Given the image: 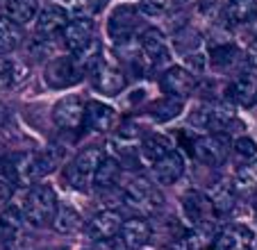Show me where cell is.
I'll list each match as a JSON object with an SVG mask.
<instances>
[{
    "label": "cell",
    "mask_w": 257,
    "mask_h": 250,
    "mask_svg": "<svg viewBox=\"0 0 257 250\" xmlns=\"http://www.w3.org/2000/svg\"><path fill=\"white\" fill-rule=\"evenodd\" d=\"M55 212H57V193L48 184H34L25 196L23 216L34 227H44L53 223Z\"/></svg>",
    "instance_id": "1"
},
{
    "label": "cell",
    "mask_w": 257,
    "mask_h": 250,
    "mask_svg": "<svg viewBox=\"0 0 257 250\" xmlns=\"http://www.w3.org/2000/svg\"><path fill=\"white\" fill-rule=\"evenodd\" d=\"M102 157H105V150H102L100 146H89V148H84L82 153L66 166V173H64L66 182L71 184L73 189H78V191H87L89 184H91L93 173H96V169H98V164L102 162Z\"/></svg>",
    "instance_id": "2"
},
{
    "label": "cell",
    "mask_w": 257,
    "mask_h": 250,
    "mask_svg": "<svg viewBox=\"0 0 257 250\" xmlns=\"http://www.w3.org/2000/svg\"><path fill=\"white\" fill-rule=\"evenodd\" d=\"M191 153L205 166H221L230 155V139L225 132H212L194 141Z\"/></svg>",
    "instance_id": "3"
},
{
    "label": "cell",
    "mask_w": 257,
    "mask_h": 250,
    "mask_svg": "<svg viewBox=\"0 0 257 250\" xmlns=\"http://www.w3.org/2000/svg\"><path fill=\"white\" fill-rule=\"evenodd\" d=\"M139 50H141V62H144L146 68H160L171 59L164 34L155 28H148L139 37Z\"/></svg>",
    "instance_id": "4"
},
{
    "label": "cell",
    "mask_w": 257,
    "mask_h": 250,
    "mask_svg": "<svg viewBox=\"0 0 257 250\" xmlns=\"http://www.w3.org/2000/svg\"><path fill=\"white\" fill-rule=\"evenodd\" d=\"M84 73L78 68L73 55H64V57H55L48 62L46 66V82H48L50 89H68L73 87L75 82H80Z\"/></svg>",
    "instance_id": "5"
},
{
    "label": "cell",
    "mask_w": 257,
    "mask_h": 250,
    "mask_svg": "<svg viewBox=\"0 0 257 250\" xmlns=\"http://www.w3.org/2000/svg\"><path fill=\"white\" fill-rule=\"evenodd\" d=\"M125 202L132 207H139V209H146V212H157L164 200H162L160 189L153 182L144 178H135L125 187Z\"/></svg>",
    "instance_id": "6"
},
{
    "label": "cell",
    "mask_w": 257,
    "mask_h": 250,
    "mask_svg": "<svg viewBox=\"0 0 257 250\" xmlns=\"http://www.w3.org/2000/svg\"><path fill=\"white\" fill-rule=\"evenodd\" d=\"M196 87H198V80L185 66H171L162 73V89H164L166 96L185 100L196 91Z\"/></svg>",
    "instance_id": "7"
},
{
    "label": "cell",
    "mask_w": 257,
    "mask_h": 250,
    "mask_svg": "<svg viewBox=\"0 0 257 250\" xmlns=\"http://www.w3.org/2000/svg\"><path fill=\"white\" fill-rule=\"evenodd\" d=\"M89 75H91V84L100 93H105V96H118L127 84V80H125L121 68L107 64L105 59H100V62L89 71Z\"/></svg>",
    "instance_id": "8"
},
{
    "label": "cell",
    "mask_w": 257,
    "mask_h": 250,
    "mask_svg": "<svg viewBox=\"0 0 257 250\" xmlns=\"http://www.w3.org/2000/svg\"><path fill=\"white\" fill-rule=\"evenodd\" d=\"M182 214H185V218L194 227L209 225L214 218L212 202L200 191H187L185 196H182Z\"/></svg>",
    "instance_id": "9"
},
{
    "label": "cell",
    "mask_w": 257,
    "mask_h": 250,
    "mask_svg": "<svg viewBox=\"0 0 257 250\" xmlns=\"http://www.w3.org/2000/svg\"><path fill=\"white\" fill-rule=\"evenodd\" d=\"M53 120L62 130H80L84 125V102L75 96L62 98L53 107Z\"/></svg>",
    "instance_id": "10"
},
{
    "label": "cell",
    "mask_w": 257,
    "mask_h": 250,
    "mask_svg": "<svg viewBox=\"0 0 257 250\" xmlns=\"http://www.w3.org/2000/svg\"><path fill=\"white\" fill-rule=\"evenodd\" d=\"M123 216L114 209H102V212L93 214V218L87 223V234L93 241H109L121 232Z\"/></svg>",
    "instance_id": "11"
},
{
    "label": "cell",
    "mask_w": 257,
    "mask_h": 250,
    "mask_svg": "<svg viewBox=\"0 0 257 250\" xmlns=\"http://www.w3.org/2000/svg\"><path fill=\"white\" fill-rule=\"evenodd\" d=\"M137 25H139V14H137V10L130 5H123L112 12L109 23H107V32H109V37L118 44V41H125V39L135 37Z\"/></svg>",
    "instance_id": "12"
},
{
    "label": "cell",
    "mask_w": 257,
    "mask_h": 250,
    "mask_svg": "<svg viewBox=\"0 0 257 250\" xmlns=\"http://www.w3.org/2000/svg\"><path fill=\"white\" fill-rule=\"evenodd\" d=\"M84 125L91 132H109L116 125V109L100 100H91L84 105Z\"/></svg>",
    "instance_id": "13"
},
{
    "label": "cell",
    "mask_w": 257,
    "mask_h": 250,
    "mask_svg": "<svg viewBox=\"0 0 257 250\" xmlns=\"http://www.w3.org/2000/svg\"><path fill=\"white\" fill-rule=\"evenodd\" d=\"M64 44L68 50L78 53L93 39V21L89 16H75L73 21H68L64 25Z\"/></svg>",
    "instance_id": "14"
},
{
    "label": "cell",
    "mask_w": 257,
    "mask_h": 250,
    "mask_svg": "<svg viewBox=\"0 0 257 250\" xmlns=\"http://www.w3.org/2000/svg\"><path fill=\"white\" fill-rule=\"evenodd\" d=\"M182 173H185V159L175 150H171L162 159L153 162V178L160 184H175L182 178Z\"/></svg>",
    "instance_id": "15"
},
{
    "label": "cell",
    "mask_w": 257,
    "mask_h": 250,
    "mask_svg": "<svg viewBox=\"0 0 257 250\" xmlns=\"http://www.w3.org/2000/svg\"><path fill=\"white\" fill-rule=\"evenodd\" d=\"M118 234H121V241L125 248H144L153 236L151 221H146V218H141V216L127 218V221H123Z\"/></svg>",
    "instance_id": "16"
},
{
    "label": "cell",
    "mask_w": 257,
    "mask_h": 250,
    "mask_svg": "<svg viewBox=\"0 0 257 250\" xmlns=\"http://www.w3.org/2000/svg\"><path fill=\"white\" fill-rule=\"evenodd\" d=\"M34 23H37V34L50 37V34L64 30V25L68 23V10L62 5H46L34 16Z\"/></svg>",
    "instance_id": "17"
},
{
    "label": "cell",
    "mask_w": 257,
    "mask_h": 250,
    "mask_svg": "<svg viewBox=\"0 0 257 250\" xmlns=\"http://www.w3.org/2000/svg\"><path fill=\"white\" fill-rule=\"evenodd\" d=\"M228 98L234 102V105H241V107H250L255 105L257 100V80L252 75H241L232 82L228 87Z\"/></svg>",
    "instance_id": "18"
},
{
    "label": "cell",
    "mask_w": 257,
    "mask_h": 250,
    "mask_svg": "<svg viewBox=\"0 0 257 250\" xmlns=\"http://www.w3.org/2000/svg\"><path fill=\"white\" fill-rule=\"evenodd\" d=\"M225 19L232 25H250L257 21V0H228Z\"/></svg>",
    "instance_id": "19"
},
{
    "label": "cell",
    "mask_w": 257,
    "mask_h": 250,
    "mask_svg": "<svg viewBox=\"0 0 257 250\" xmlns=\"http://www.w3.org/2000/svg\"><path fill=\"white\" fill-rule=\"evenodd\" d=\"M209 202H212L214 214H228L234 209L237 202V189L228 182H218L216 187H212V191L207 193Z\"/></svg>",
    "instance_id": "20"
},
{
    "label": "cell",
    "mask_w": 257,
    "mask_h": 250,
    "mask_svg": "<svg viewBox=\"0 0 257 250\" xmlns=\"http://www.w3.org/2000/svg\"><path fill=\"white\" fill-rule=\"evenodd\" d=\"M118 178H121V164L112 157H102V162L98 164L96 173L91 178V184L98 189H109L118 182Z\"/></svg>",
    "instance_id": "21"
},
{
    "label": "cell",
    "mask_w": 257,
    "mask_h": 250,
    "mask_svg": "<svg viewBox=\"0 0 257 250\" xmlns=\"http://www.w3.org/2000/svg\"><path fill=\"white\" fill-rule=\"evenodd\" d=\"M171 150H173V144H171V139L164 135H151L141 141V157L148 164L162 159L164 155H169Z\"/></svg>",
    "instance_id": "22"
},
{
    "label": "cell",
    "mask_w": 257,
    "mask_h": 250,
    "mask_svg": "<svg viewBox=\"0 0 257 250\" xmlns=\"http://www.w3.org/2000/svg\"><path fill=\"white\" fill-rule=\"evenodd\" d=\"M28 77V66L12 59H0V91L16 87Z\"/></svg>",
    "instance_id": "23"
},
{
    "label": "cell",
    "mask_w": 257,
    "mask_h": 250,
    "mask_svg": "<svg viewBox=\"0 0 257 250\" xmlns=\"http://www.w3.org/2000/svg\"><path fill=\"white\" fill-rule=\"evenodd\" d=\"M248 241H250V232L246 227H225L221 236L212 241V245L216 250H241V245Z\"/></svg>",
    "instance_id": "24"
},
{
    "label": "cell",
    "mask_w": 257,
    "mask_h": 250,
    "mask_svg": "<svg viewBox=\"0 0 257 250\" xmlns=\"http://www.w3.org/2000/svg\"><path fill=\"white\" fill-rule=\"evenodd\" d=\"M21 28L23 25L14 23L7 16H0V53H10L21 44V39H23V30Z\"/></svg>",
    "instance_id": "25"
},
{
    "label": "cell",
    "mask_w": 257,
    "mask_h": 250,
    "mask_svg": "<svg viewBox=\"0 0 257 250\" xmlns=\"http://www.w3.org/2000/svg\"><path fill=\"white\" fill-rule=\"evenodd\" d=\"M5 16L12 19L14 23L25 25V23H30V21H34V16H37V5H34L32 0H7Z\"/></svg>",
    "instance_id": "26"
},
{
    "label": "cell",
    "mask_w": 257,
    "mask_h": 250,
    "mask_svg": "<svg viewBox=\"0 0 257 250\" xmlns=\"http://www.w3.org/2000/svg\"><path fill=\"white\" fill-rule=\"evenodd\" d=\"M53 227L57 232H75L80 227V214L68 205H57V212H55V218H53Z\"/></svg>",
    "instance_id": "27"
},
{
    "label": "cell",
    "mask_w": 257,
    "mask_h": 250,
    "mask_svg": "<svg viewBox=\"0 0 257 250\" xmlns=\"http://www.w3.org/2000/svg\"><path fill=\"white\" fill-rule=\"evenodd\" d=\"M182 102L180 98H173V96H166L162 98V100H157L155 105H153V118L160 120V123H166V120H173L175 116H180V111H182Z\"/></svg>",
    "instance_id": "28"
},
{
    "label": "cell",
    "mask_w": 257,
    "mask_h": 250,
    "mask_svg": "<svg viewBox=\"0 0 257 250\" xmlns=\"http://www.w3.org/2000/svg\"><path fill=\"white\" fill-rule=\"evenodd\" d=\"M73 59H75V64H78V68H80L82 73H89V71H91V68L96 66L98 62H100V44H98V39L93 37L82 50L73 53Z\"/></svg>",
    "instance_id": "29"
},
{
    "label": "cell",
    "mask_w": 257,
    "mask_h": 250,
    "mask_svg": "<svg viewBox=\"0 0 257 250\" xmlns=\"http://www.w3.org/2000/svg\"><path fill=\"white\" fill-rule=\"evenodd\" d=\"M62 155H64L62 148H46V150H41V153H34L37 175L44 178V175H48L50 171H55V166L62 162Z\"/></svg>",
    "instance_id": "30"
},
{
    "label": "cell",
    "mask_w": 257,
    "mask_h": 250,
    "mask_svg": "<svg viewBox=\"0 0 257 250\" xmlns=\"http://www.w3.org/2000/svg\"><path fill=\"white\" fill-rule=\"evenodd\" d=\"M175 46L182 55H194L200 50L203 41H200V34L196 30H185V32H178L175 34Z\"/></svg>",
    "instance_id": "31"
},
{
    "label": "cell",
    "mask_w": 257,
    "mask_h": 250,
    "mask_svg": "<svg viewBox=\"0 0 257 250\" xmlns=\"http://www.w3.org/2000/svg\"><path fill=\"white\" fill-rule=\"evenodd\" d=\"M237 55H239V50L234 48L232 44H221V46H216V48H212V64L225 68L237 59Z\"/></svg>",
    "instance_id": "32"
},
{
    "label": "cell",
    "mask_w": 257,
    "mask_h": 250,
    "mask_svg": "<svg viewBox=\"0 0 257 250\" xmlns=\"http://www.w3.org/2000/svg\"><path fill=\"white\" fill-rule=\"evenodd\" d=\"M182 250H209V245H212V241H209V236L205 234L203 230H198L196 227L194 232H189L187 236H182Z\"/></svg>",
    "instance_id": "33"
},
{
    "label": "cell",
    "mask_w": 257,
    "mask_h": 250,
    "mask_svg": "<svg viewBox=\"0 0 257 250\" xmlns=\"http://www.w3.org/2000/svg\"><path fill=\"white\" fill-rule=\"evenodd\" d=\"M175 0H141V12L148 16H160L171 10Z\"/></svg>",
    "instance_id": "34"
},
{
    "label": "cell",
    "mask_w": 257,
    "mask_h": 250,
    "mask_svg": "<svg viewBox=\"0 0 257 250\" xmlns=\"http://www.w3.org/2000/svg\"><path fill=\"white\" fill-rule=\"evenodd\" d=\"M139 137H141V130L137 128L135 123H123L121 128L116 130V141L118 144H137L139 141Z\"/></svg>",
    "instance_id": "35"
},
{
    "label": "cell",
    "mask_w": 257,
    "mask_h": 250,
    "mask_svg": "<svg viewBox=\"0 0 257 250\" xmlns=\"http://www.w3.org/2000/svg\"><path fill=\"white\" fill-rule=\"evenodd\" d=\"M234 153L243 159H252L257 155V144L250 137H239V139L234 141Z\"/></svg>",
    "instance_id": "36"
},
{
    "label": "cell",
    "mask_w": 257,
    "mask_h": 250,
    "mask_svg": "<svg viewBox=\"0 0 257 250\" xmlns=\"http://www.w3.org/2000/svg\"><path fill=\"white\" fill-rule=\"evenodd\" d=\"M10 200H12V187L5 180H0V209L10 205Z\"/></svg>",
    "instance_id": "37"
},
{
    "label": "cell",
    "mask_w": 257,
    "mask_h": 250,
    "mask_svg": "<svg viewBox=\"0 0 257 250\" xmlns=\"http://www.w3.org/2000/svg\"><path fill=\"white\" fill-rule=\"evenodd\" d=\"M248 57H250V62L257 66V41L250 44V48H248Z\"/></svg>",
    "instance_id": "38"
},
{
    "label": "cell",
    "mask_w": 257,
    "mask_h": 250,
    "mask_svg": "<svg viewBox=\"0 0 257 250\" xmlns=\"http://www.w3.org/2000/svg\"><path fill=\"white\" fill-rule=\"evenodd\" d=\"M169 250H182V245H180V243H178V245H171Z\"/></svg>",
    "instance_id": "39"
},
{
    "label": "cell",
    "mask_w": 257,
    "mask_h": 250,
    "mask_svg": "<svg viewBox=\"0 0 257 250\" xmlns=\"http://www.w3.org/2000/svg\"><path fill=\"white\" fill-rule=\"evenodd\" d=\"M255 214H257V207H255Z\"/></svg>",
    "instance_id": "40"
}]
</instances>
